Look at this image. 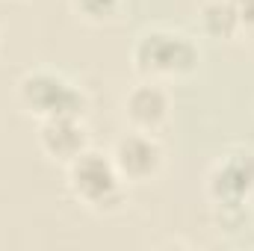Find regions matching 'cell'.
<instances>
[{"mask_svg": "<svg viewBox=\"0 0 254 251\" xmlns=\"http://www.w3.org/2000/svg\"><path fill=\"white\" fill-rule=\"evenodd\" d=\"M130 60H133V71L142 80L166 83V80H181L195 74L201 65V51L195 39L187 36L184 30L151 27L136 36Z\"/></svg>", "mask_w": 254, "mask_h": 251, "instance_id": "obj_1", "label": "cell"}, {"mask_svg": "<svg viewBox=\"0 0 254 251\" xmlns=\"http://www.w3.org/2000/svg\"><path fill=\"white\" fill-rule=\"evenodd\" d=\"M65 184L74 201L92 213H119L127 204V181L116 169L113 154L92 145L65 166Z\"/></svg>", "mask_w": 254, "mask_h": 251, "instance_id": "obj_2", "label": "cell"}, {"mask_svg": "<svg viewBox=\"0 0 254 251\" xmlns=\"http://www.w3.org/2000/svg\"><path fill=\"white\" fill-rule=\"evenodd\" d=\"M204 192L219 213V222L240 228L254 201V151L231 148L228 154H222L207 172Z\"/></svg>", "mask_w": 254, "mask_h": 251, "instance_id": "obj_3", "label": "cell"}, {"mask_svg": "<svg viewBox=\"0 0 254 251\" xmlns=\"http://www.w3.org/2000/svg\"><path fill=\"white\" fill-rule=\"evenodd\" d=\"M18 104L27 116L45 122L57 116H86L89 98L54 68H30L18 77Z\"/></svg>", "mask_w": 254, "mask_h": 251, "instance_id": "obj_4", "label": "cell"}, {"mask_svg": "<svg viewBox=\"0 0 254 251\" xmlns=\"http://www.w3.org/2000/svg\"><path fill=\"white\" fill-rule=\"evenodd\" d=\"M110 154L127 184H148L166 166V151H163V142L157 139V133H145V130H133V127H130V133L116 139Z\"/></svg>", "mask_w": 254, "mask_h": 251, "instance_id": "obj_5", "label": "cell"}, {"mask_svg": "<svg viewBox=\"0 0 254 251\" xmlns=\"http://www.w3.org/2000/svg\"><path fill=\"white\" fill-rule=\"evenodd\" d=\"M122 110L133 130L160 133L172 119V95L160 80H139L127 89Z\"/></svg>", "mask_w": 254, "mask_h": 251, "instance_id": "obj_6", "label": "cell"}, {"mask_svg": "<svg viewBox=\"0 0 254 251\" xmlns=\"http://www.w3.org/2000/svg\"><path fill=\"white\" fill-rule=\"evenodd\" d=\"M39 148L51 163L68 166L92 145V133L86 127V116H57L39 122Z\"/></svg>", "mask_w": 254, "mask_h": 251, "instance_id": "obj_7", "label": "cell"}, {"mask_svg": "<svg viewBox=\"0 0 254 251\" xmlns=\"http://www.w3.org/2000/svg\"><path fill=\"white\" fill-rule=\"evenodd\" d=\"M198 24H201V33L216 42L240 39V21H237L234 0H204L198 6Z\"/></svg>", "mask_w": 254, "mask_h": 251, "instance_id": "obj_8", "label": "cell"}, {"mask_svg": "<svg viewBox=\"0 0 254 251\" xmlns=\"http://www.w3.org/2000/svg\"><path fill=\"white\" fill-rule=\"evenodd\" d=\"M122 9H125V0H71V12L92 27L119 21Z\"/></svg>", "mask_w": 254, "mask_h": 251, "instance_id": "obj_9", "label": "cell"}, {"mask_svg": "<svg viewBox=\"0 0 254 251\" xmlns=\"http://www.w3.org/2000/svg\"><path fill=\"white\" fill-rule=\"evenodd\" d=\"M237 21H240V36L254 42V0H234Z\"/></svg>", "mask_w": 254, "mask_h": 251, "instance_id": "obj_10", "label": "cell"}]
</instances>
